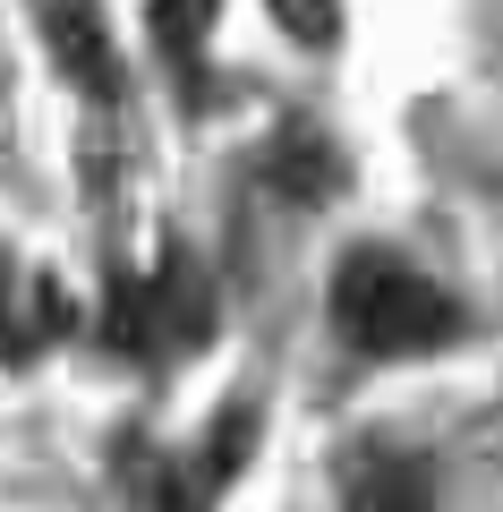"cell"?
Wrapping results in <instances>:
<instances>
[{"label": "cell", "mask_w": 503, "mask_h": 512, "mask_svg": "<svg viewBox=\"0 0 503 512\" xmlns=\"http://www.w3.org/2000/svg\"><path fill=\"white\" fill-rule=\"evenodd\" d=\"M333 333H342L359 359H427V350H444L452 333H461V308H452L418 265L359 248L342 274H333Z\"/></svg>", "instance_id": "1"}, {"label": "cell", "mask_w": 503, "mask_h": 512, "mask_svg": "<svg viewBox=\"0 0 503 512\" xmlns=\"http://www.w3.org/2000/svg\"><path fill=\"white\" fill-rule=\"evenodd\" d=\"M205 325H214V308H205V274L188 256H171L154 282H137V291L120 299V316H111V333H120L128 350H145V359L205 342Z\"/></svg>", "instance_id": "2"}, {"label": "cell", "mask_w": 503, "mask_h": 512, "mask_svg": "<svg viewBox=\"0 0 503 512\" xmlns=\"http://www.w3.org/2000/svg\"><path fill=\"white\" fill-rule=\"evenodd\" d=\"M342 512H435V470L418 453H350L342 461Z\"/></svg>", "instance_id": "3"}, {"label": "cell", "mask_w": 503, "mask_h": 512, "mask_svg": "<svg viewBox=\"0 0 503 512\" xmlns=\"http://www.w3.org/2000/svg\"><path fill=\"white\" fill-rule=\"evenodd\" d=\"M52 60L86 94H120V60H111V43H103V26H94L86 0H52Z\"/></svg>", "instance_id": "4"}, {"label": "cell", "mask_w": 503, "mask_h": 512, "mask_svg": "<svg viewBox=\"0 0 503 512\" xmlns=\"http://www.w3.org/2000/svg\"><path fill=\"white\" fill-rule=\"evenodd\" d=\"M205 18H214V0H154V43L188 69L197 43H205Z\"/></svg>", "instance_id": "5"}, {"label": "cell", "mask_w": 503, "mask_h": 512, "mask_svg": "<svg viewBox=\"0 0 503 512\" xmlns=\"http://www.w3.org/2000/svg\"><path fill=\"white\" fill-rule=\"evenodd\" d=\"M273 18H282L290 43H333L342 35V0H265Z\"/></svg>", "instance_id": "6"}]
</instances>
